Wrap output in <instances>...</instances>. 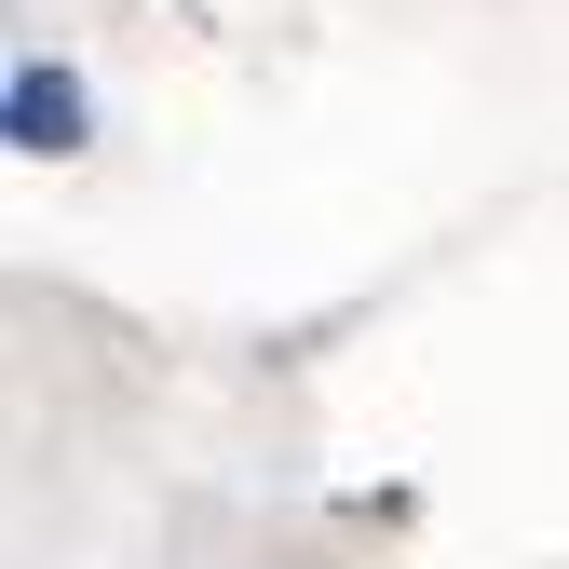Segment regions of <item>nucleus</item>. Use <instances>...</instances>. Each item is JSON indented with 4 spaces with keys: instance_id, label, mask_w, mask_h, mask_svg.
<instances>
[{
    "instance_id": "f257e3e1",
    "label": "nucleus",
    "mask_w": 569,
    "mask_h": 569,
    "mask_svg": "<svg viewBox=\"0 0 569 569\" xmlns=\"http://www.w3.org/2000/svg\"><path fill=\"white\" fill-rule=\"evenodd\" d=\"M0 122H14V150H28V163H68L96 109H82V82H68V68L28 54V68H14V96H0Z\"/></svg>"
}]
</instances>
